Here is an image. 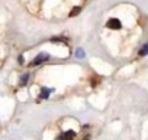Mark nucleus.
Segmentation results:
<instances>
[{
    "mask_svg": "<svg viewBox=\"0 0 148 140\" xmlns=\"http://www.w3.org/2000/svg\"><path fill=\"white\" fill-rule=\"evenodd\" d=\"M49 59V55L47 53V52H41V53H38L35 58H34V61L31 62V66H36V65H41V64H44V62H47Z\"/></svg>",
    "mask_w": 148,
    "mask_h": 140,
    "instance_id": "1",
    "label": "nucleus"
},
{
    "mask_svg": "<svg viewBox=\"0 0 148 140\" xmlns=\"http://www.w3.org/2000/svg\"><path fill=\"white\" fill-rule=\"evenodd\" d=\"M106 26L109 29H112V30H119V29H122V22L119 19H116V18H110L106 22Z\"/></svg>",
    "mask_w": 148,
    "mask_h": 140,
    "instance_id": "2",
    "label": "nucleus"
},
{
    "mask_svg": "<svg viewBox=\"0 0 148 140\" xmlns=\"http://www.w3.org/2000/svg\"><path fill=\"white\" fill-rule=\"evenodd\" d=\"M64 139H65V140H74V139H76V131H74V130L65 131V133H64Z\"/></svg>",
    "mask_w": 148,
    "mask_h": 140,
    "instance_id": "3",
    "label": "nucleus"
},
{
    "mask_svg": "<svg viewBox=\"0 0 148 140\" xmlns=\"http://www.w3.org/2000/svg\"><path fill=\"white\" fill-rule=\"evenodd\" d=\"M51 91H52V90H49V88H42V90H41V94H39V98H48Z\"/></svg>",
    "mask_w": 148,
    "mask_h": 140,
    "instance_id": "4",
    "label": "nucleus"
},
{
    "mask_svg": "<svg viewBox=\"0 0 148 140\" xmlns=\"http://www.w3.org/2000/svg\"><path fill=\"white\" fill-rule=\"evenodd\" d=\"M28 80H29V74H28V72H25V74L21 77V81H19V84L23 87V85H26V84H28Z\"/></svg>",
    "mask_w": 148,
    "mask_h": 140,
    "instance_id": "5",
    "label": "nucleus"
},
{
    "mask_svg": "<svg viewBox=\"0 0 148 140\" xmlns=\"http://www.w3.org/2000/svg\"><path fill=\"white\" fill-rule=\"evenodd\" d=\"M80 12H82V7H80V6H76V7H73V9H71L70 16H77Z\"/></svg>",
    "mask_w": 148,
    "mask_h": 140,
    "instance_id": "6",
    "label": "nucleus"
},
{
    "mask_svg": "<svg viewBox=\"0 0 148 140\" xmlns=\"http://www.w3.org/2000/svg\"><path fill=\"white\" fill-rule=\"evenodd\" d=\"M139 55H141V56H145V55H148V43H145V45L141 48V51H139Z\"/></svg>",
    "mask_w": 148,
    "mask_h": 140,
    "instance_id": "7",
    "label": "nucleus"
},
{
    "mask_svg": "<svg viewBox=\"0 0 148 140\" xmlns=\"http://www.w3.org/2000/svg\"><path fill=\"white\" fill-rule=\"evenodd\" d=\"M76 56H77V58H84L86 53H84V51H83L82 48H79V49L76 51Z\"/></svg>",
    "mask_w": 148,
    "mask_h": 140,
    "instance_id": "8",
    "label": "nucleus"
},
{
    "mask_svg": "<svg viewBox=\"0 0 148 140\" xmlns=\"http://www.w3.org/2000/svg\"><path fill=\"white\" fill-rule=\"evenodd\" d=\"M18 62H19V64H25V56H23V55H19Z\"/></svg>",
    "mask_w": 148,
    "mask_h": 140,
    "instance_id": "9",
    "label": "nucleus"
},
{
    "mask_svg": "<svg viewBox=\"0 0 148 140\" xmlns=\"http://www.w3.org/2000/svg\"><path fill=\"white\" fill-rule=\"evenodd\" d=\"M57 140H65V139H64V134H60V136L57 137Z\"/></svg>",
    "mask_w": 148,
    "mask_h": 140,
    "instance_id": "10",
    "label": "nucleus"
},
{
    "mask_svg": "<svg viewBox=\"0 0 148 140\" xmlns=\"http://www.w3.org/2000/svg\"><path fill=\"white\" fill-rule=\"evenodd\" d=\"M83 140H90V136H86V137H84Z\"/></svg>",
    "mask_w": 148,
    "mask_h": 140,
    "instance_id": "11",
    "label": "nucleus"
}]
</instances>
